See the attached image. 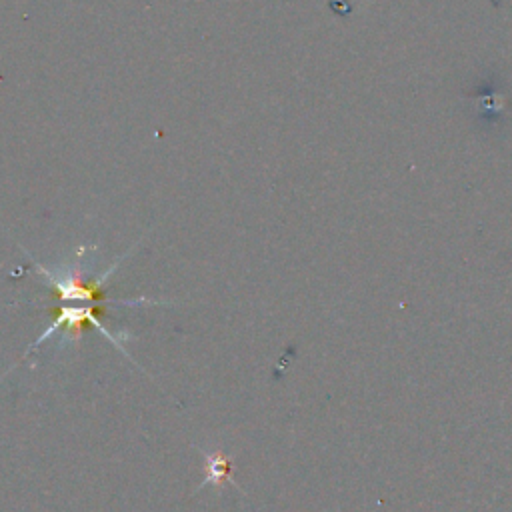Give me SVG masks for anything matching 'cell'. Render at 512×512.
<instances>
[{
    "mask_svg": "<svg viewBox=\"0 0 512 512\" xmlns=\"http://www.w3.org/2000/svg\"><path fill=\"white\" fill-rule=\"evenodd\" d=\"M200 450V448H198ZM200 454L204 456V464H206V474H204V480L198 484V488L194 492H198L200 488H206V486H216L220 488L222 484H230L234 486L236 490H240L236 486V482L232 480V460L230 456H226L224 452L220 450H214V452H208V450H200Z\"/></svg>",
    "mask_w": 512,
    "mask_h": 512,
    "instance_id": "6da1fadb",
    "label": "cell"
}]
</instances>
